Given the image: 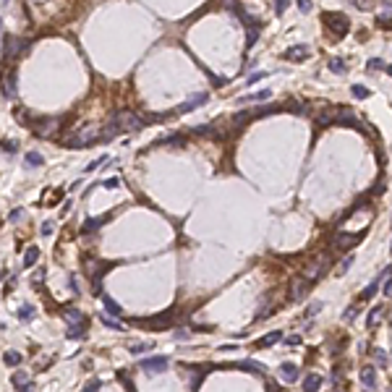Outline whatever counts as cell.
Returning <instances> with one entry per match:
<instances>
[{
    "label": "cell",
    "mask_w": 392,
    "mask_h": 392,
    "mask_svg": "<svg viewBox=\"0 0 392 392\" xmlns=\"http://www.w3.org/2000/svg\"><path fill=\"white\" fill-rule=\"evenodd\" d=\"M141 128H144V120H141L136 112L123 110V112H118L115 118H110V123L102 131L100 141H110L112 136H118V133H136V131H141Z\"/></svg>",
    "instance_id": "1"
},
{
    "label": "cell",
    "mask_w": 392,
    "mask_h": 392,
    "mask_svg": "<svg viewBox=\"0 0 392 392\" xmlns=\"http://www.w3.org/2000/svg\"><path fill=\"white\" fill-rule=\"evenodd\" d=\"M324 26L332 37H345L350 29V19L345 13H324Z\"/></svg>",
    "instance_id": "2"
},
{
    "label": "cell",
    "mask_w": 392,
    "mask_h": 392,
    "mask_svg": "<svg viewBox=\"0 0 392 392\" xmlns=\"http://www.w3.org/2000/svg\"><path fill=\"white\" fill-rule=\"evenodd\" d=\"M29 47V42L24 40V37H16V34H11V37H5V44H3V55L8 58V60H19L21 55L26 52Z\"/></svg>",
    "instance_id": "3"
},
{
    "label": "cell",
    "mask_w": 392,
    "mask_h": 392,
    "mask_svg": "<svg viewBox=\"0 0 392 392\" xmlns=\"http://www.w3.org/2000/svg\"><path fill=\"white\" fill-rule=\"evenodd\" d=\"M170 361L165 358V356H152V358H147V361H141V366L139 369H144L147 374H162L165 369H168Z\"/></svg>",
    "instance_id": "4"
},
{
    "label": "cell",
    "mask_w": 392,
    "mask_h": 392,
    "mask_svg": "<svg viewBox=\"0 0 392 392\" xmlns=\"http://www.w3.org/2000/svg\"><path fill=\"white\" fill-rule=\"evenodd\" d=\"M361 243V233H340L335 238V248L337 251H350L353 246Z\"/></svg>",
    "instance_id": "5"
},
{
    "label": "cell",
    "mask_w": 392,
    "mask_h": 392,
    "mask_svg": "<svg viewBox=\"0 0 392 392\" xmlns=\"http://www.w3.org/2000/svg\"><path fill=\"white\" fill-rule=\"evenodd\" d=\"M308 290H311V280H306V277H301V280H293L288 298H290V301H298V298H304Z\"/></svg>",
    "instance_id": "6"
},
{
    "label": "cell",
    "mask_w": 392,
    "mask_h": 392,
    "mask_svg": "<svg viewBox=\"0 0 392 392\" xmlns=\"http://www.w3.org/2000/svg\"><path fill=\"white\" fill-rule=\"evenodd\" d=\"M58 123H60V118H42V120L34 123V133L37 136H50V133L58 128Z\"/></svg>",
    "instance_id": "7"
},
{
    "label": "cell",
    "mask_w": 392,
    "mask_h": 392,
    "mask_svg": "<svg viewBox=\"0 0 392 392\" xmlns=\"http://www.w3.org/2000/svg\"><path fill=\"white\" fill-rule=\"evenodd\" d=\"M207 102H209L207 94H194V97H188L183 105H178V112H191V110H196V108H204Z\"/></svg>",
    "instance_id": "8"
},
{
    "label": "cell",
    "mask_w": 392,
    "mask_h": 392,
    "mask_svg": "<svg viewBox=\"0 0 392 392\" xmlns=\"http://www.w3.org/2000/svg\"><path fill=\"white\" fill-rule=\"evenodd\" d=\"M16 84H19V81H16V73L8 71V73L3 76V97H5V100H16Z\"/></svg>",
    "instance_id": "9"
},
{
    "label": "cell",
    "mask_w": 392,
    "mask_h": 392,
    "mask_svg": "<svg viewBox=\"0 0 392 392\" xmlns=\"http://www.w3.org/2000/svg\"><path fill=\"white\" fill-rule=\"evenodd\" d=\"M384 314H387V306H374L371 311H369V316H366V327H369V329H374L376 324H379V322L384 319Z\"/></svg>",
    "instance_id": "10"
},
{
    "label": "cell",
    "mask_w": 392,
    "mask_h": 392,
    "mask_svg": "<svg viewBox=\"0 0 392 392\" xmlns=\"http://www.w3.org/2000/svg\"><path fill=\"white\" fill-rule=\"evenodd\" d=\"M308 58V44H298V47H290L285 52V60H290V63H298V60H306Z\"/></svg>",
    "instance_id": "11"
},
{
    "label": "cell",
    "mask_w": 392,
    "mask_h": 392,
    "mask_svg": "<svg viewBox=\"0 0 392 392\" xmlns=\"http://www.w3.org/2000/svg\"><path fill=\"white\" fill-rule=\"evenodd\" d=\"M361 384L369 387V390L376 387V369L374 366H364V369H361Z\"/></svg>",
    "instance_id": "12"
},
{
    "label": "cell",
    "mask_w": 392,
    "mask_h": 392,
    "mask_svg": "<svg viewBox=\"0 0 392 392\" xmlns=\"http://www.w3.org/2000/svg\"><path fill=\"white\" fill-rule=\"evenodd\" d=\"M11 384H13L16 390H32V379L26 376V371H13Z\"/></svg>",
    "instance_id": "13"
},
{
    "label": "cell",
    "mask_w": 392,
    "mask_h": 392,
    "mask_svg": "<svg viewBox=\"0 0 392 392\" xmlns=\"http://www.w3.org/2000/svg\"><path fill=\"white\" fill-rule=\"evenodd\" d=\"M280 374H283L285 382H296V379H298V366L290 364V361H285V364L280 366Z\"/></svg>",
    "instance_id": "14"
},
{
    "label": "cell",
    "mask_w": 392,
    "mask_h": 392,
    "mask_svg": "<svg viewBox=\"0 0 392 392\" xmlns=\"http://www.w3.org/2000/svg\"><path fill=\"white\" fill-rule=\"evenodd\" d=\"M236 369H243V371L251 374H264V364H259V361H238Z\"/></svg>",
    "instance_id": "15"
},
{
    "label": "cell",
    "mask_w": 392,
    "mask_h": 392,
    "mask_svg": "<svg viewBox=\"0 0 392 392\" xmlns=\"http://www.w3.org/2000/svg\"><path fill=\"white\" fill-rule=\"evenodd\" d=\"M110 220V215H105V217H92V220H87L84 225H81V230L84 233H92V230H97V228H102L105 222Z\"/></svg>",
    "instance_id": "16"
},
{
    "label": "cell",
    "mask_w": 392,
    "mask_h": 392,
    "mask_svg": "<svg viewBox=\"0 0 392 392\" xmlns=\"http://www.w3.org/2000/svg\"><path fill=\"white\" fill-rule=\"evenodd\" d=\"M272 97V92L269 89H261V92H256V94H248V97H240V105H246V102H264V100H269Z\"/></svg>",
    "instance_id": "17"
},
{
    "label": "cell",
    "mask_w": 392,
    "mask_h": 392,
    "mask_svg": "<svg viewBox=\"0 0 392 392\" xmlns=\"http://www.w3.org/2000/svg\"><path fill=\"white\" fill-rule=\"evenodd\" d=\"M280 340H283L280 332H269V335H264V337H259V340H256V348H269V345H275V343H280Z\"/></svg>",
    "instance_id": "18"
},
{
    "label": "cell",
    "mask_w": 392,
    "mask_h": 392,
    "mask_svg": "<svg viewBox=\"0 0 392 392\" xmlns=\"http://www.w3.org/2000/svg\"><path fill=\"white\" fill-rule=\"evenodd\" d=\"M319 387H322V376H319V374H308L306 379H304V390H306V392H316Z\"/></svg>",
    "instance_id": "19"
},
{
    "label": "cell",
    "mask_w": 392,
    "mask_h": 392,
    "mask_svg": "<svg viewBox=\"0 0 392 392\" xmlns=\"http://www.w3.org/2000/svg\"><path fill=\"white\" fill-rule=\"evenodd\" d=\"M322 259H324V256H322ZM322 272H324V264H322V261H311V264L306 267V280H316Z\"/></svg>",
    "instance_id": "20"
},
{
    "label": "cell",
    "mask_w": 392,
    "mask_h": 392,
    "mask_svg": "<svg viewBox=\"0 0 392 392\" xmlns=\"http://www.w3.org/2000/svg\"><path fill=\"white\" fill-rule=\"evenodd\" d=\"M327 68L332 71V73H343L345 68H348V63H345L343 58H329V63H327Z\"/></svg>",
    "instance_id": "21"
},
{
    "label": "cell",
    "mask_w": 392,
    "mask_h": 392,
    "mask_svg": "<svg viewBox=\"0 0 392 392\" xmlns=\"http://www.w3.org/2000/svg\"><path fill=\"white\" fill-rule=\"evenodd\" d=\"M37 259H40V248H37V246L26 248V254H24V264H26V267H32V264H37Z\"/></svg>",
    "instance_id": "22"
},
{
    "label": "cell",
    "mask_w": 392,
    "mask_h": 392,
    "mask_svg": "<svg viewBox=\"0 0 392 392\" xmlns=\"http://www.w3.org/2000/svg\"><path fill=\"white\" fill-rule=\"evenodd\" d=\"M63 316H65V319H68L71 324H79V322H84V314H81L79 308H65V311H63Z\"/></svg>",
    "instance_id": "23"
},
{
    "label": "cell",
    "mask_w": 392,
    "mask_h": 392,
    "mask_svg": "<svg viewBox=\"0 0 392 392\" xmlns=\"http://www.w3.org/2000/svg\"><path fill=\"white\" fill-rule=\"evenodd\" d=\"M277 110H280L277 105H267V108H254L251 115H254V118H264V115H272V112H277Z\"/></svg>",
    "instance_id": "24"
},
{
    "label": "cell",
    "mask_w": 392,
    "mask_h": 392,
    "mask_svg": "<svg viewBox=\"0 0 392 392\" xmlns=\"http://www.w3.org/2000/svg\"><path fill=\"white\" fill-rule=\"evenodd\" d=\"M34 316H37V308H34V306H29V304H26V306H21V308H19V319L32 322Z\"/></svg>",
    "instance_id": "25"
},
{
    "label": "cell",
    "mask_w": 392,
    "mask_h": 392,
    "mask_svg": "<svg viewBox=\"0 0 392 392\" xmlns=\"http://www.w3.org/2000/svg\"><path fill=\"white\" fill-rule=\"evenodd\" d=\"M102 304H105V308L112 314V316H120V306H118V301H112L110 296H102Z\"/></svg>",
    "instance_id": "26"
},
{
    "label": "cell",
    "mask_w": 392,
    "mask_h": 392,
    "mask_svg": "<svg viewBox=\"0 0 392 392\" xmlns=\"http://www.w3.org/2000/svg\"><path fill=\"white\" fill-rule=\"evenodd\" d=\"M3 361H5V364H8V366H19V364H21V361H24V358H21V353H19V350H8V353H5V356H3Z\"/></svg>",
    "instance_id": "27"
},
{
    "label": "cell",
    "mask_w": 392,
    "mask_h": 392,
    "mask_svg": "<svg viewBox=\"0 0 392 392\" xmlns=\"http://www.w3.org/2000/svg\"><path fill=\"white\" fill-rule=\"evenodd\" d=\"M26 165L29 168H42V154L40 152H26Z\"/></svg>",
    "instance_id": "28"
},
{
    "label": "cell",
    "mask_w": 392,
    "mask_h": 392,
    "mask_svg": "<svg viewBox=\"0 0 392 392\" xmlns=\"http://www.w3.org/2000/svg\"><path fill=\"white\" fill-rule=\"evenodd\" d=\"M369 68H371V71H384V73H390V65L384 63V60H379V58H371V60H369Z\"/></svg>",
    "instance_id": "29"
},
{
    "label": "cell",
    "mask_w": 392,
    "mask_h": 392,
    "mask_svg": "<svg viewBox=\"0 0 392 392\" xmlns=\"http://www.w3.org/2000/svg\"><path fill=\"white\" fill-rule=\"evenodd\" d=\"M68 337H71V340H79V337H84V322H79V324H71V329H68Z\"/></svg>",
    "instance_id": "30"
},
{
    "label": "cell",
    "mask_w": 392,
    "mask_h": 392,
    "mask_svg": "<svg viewBox=\"0 0 392 392\" xmlns=\"http://www.w3.org/2000/svg\"><path fill=\"white\" fill-rule=\"evenodd\" d=\"M350 94H353V97H358V100H366V97L371 94V92H369L366 87H361V84H353V87H350Z\"/></svg>",
    "instance_id": "31"
},
{
    "label": "cell",
    "mask_w": 392,
    "mask_h": 392,
    "mask_svg": "<svg viewBox=\"0 0 392 392\" xmlns=\"http://www.w3.org/2000/svg\"><path fill=\"white\" fill-rule=\"evenodd\" d=\"M371 353H374V358L379 361L382 366H390V358H387V350H384V348H374Z\"/></svg>",
    "instance_id": "32"
},
{
    "label": "cell",
    "mask_w": 392,
    "mask_h": 392,
    "mask_svg": "<svg viewBox=\"0 0 392 392\" xmlns=\"http://www.w3.org/2000/svg\"><path fill=\"white\" fill-rule=\"evenodd\" d=\"M152 348H154V345H149V343H136V345H131L128 350H131L133 356H139V353H147V350H152Z\"/></svg>",
    "instance_id": "33"
},
{
    "label": "cell",
    "mask_w": 392,
    "mask_h": 392,
    "mask_svg": "<svg viewBox=\"0 0 392 392\" xmlns=\"http://www.w3.org/2000/svg\"><path fill=\"white\" fill-rule=\"evenodd\" d=\"M102 324H105V327H110V329H126L118 319H110V316H102Z\"/></svg>",
    "instance_id": "34"
},
{
    "label": "cell",
    "mask_w": 392,
    "mask_h": 392,
    "mask_svg": "<svg viewBox=\"0 0 392 392\" xmlns=\"http://www.w3.org/2000/svg\"><path fill=\"white\" fill-rule=\"evenodd\" d=\"M194 133L196 136H201V133H217V128L215 126H199V128H194Z\"/></svg>",
    "instance_id": "35"
},
{
    "label": "cell",
    "mask_w": 392,
    "mask_h": 392,
    "mask_svg": "<svg viewBox=\"0 0 392 392\" xmlns=\"http://www.w3.org/2000/svg\"><path fill=\"white\" fill-rule=\"evenodd\" d=\"M162 144H186V141H183V136H180V133H175V136H165Z\"/></svg>",
    "instance_id": "36"
},
{
    "label": "cell",
    "mask_w": 392,
    "mask_h": 392,
    "mask_svg": "<svg viewBox=\"0 0 392 392\" xmlns=\"http://www.w3.org/2000/svg\"><path fill=\"white\" fill-rule=\"evenodd\" d=\"M350 264H353V256H345V259L340 261V269H337V272H340V275H345V272L350 269Z\"/></svg>",
    "instance_id": "37"
},
{
    "label": "cell",
    "mask_w": 392,
    "mask_h": 392,
    "mask_svg": "<svg viewBox=\"0 0 392 392\" xmlns=\"http://www.w3.org/2000/svg\"><path fill=\"white\" fill-rule=\"evenodd\" d=\"M288 5H290V0H275V11L277 13H285V11H288Z\"/></svg>",
    "instance_id": "38"
},
{
    "label": "cell",
    "mask_w": 392,
    "mask_h": 392,
    "mask_svg": "<svg viewBox=\"0 0 392 392\" xmlns=\"http://www.w3.org/2000/svg\"><path fill=\"white\" fill-rule=\"evenodd\" d=\"M261 79H267V73H264V71H256V73H251V76H248V87H251V84H256V81H261Z\"/></svg>",
    "instance_id": "39"
},
{
    "label": "cell",
    "mask_w": 392,
    "mask_h": 392,
    "mask_svg": "<svg viewBox=\"0 0 392 392\" xmlns=\"http://www.w3.org/2000/svg\"><path fill=\"white\" fill-rule=\"evenodd\" d=\"M21 217H24V209H21V207H16V209H13V212L8 215V220H11V222H19Z\"/></svg>",
    "instance_id": "40"
},
{
    "label": "cell",
    "mask_w": 392,
    "mask_h": 392,
    "mask_svg": "<svg viewBox=\"0 0 392 392\" xmlns=\"http://www.w3.org/2000/svg\"><path fill=\"white\" fill-rule=\"evenodd\" d=\"M288 110H293V112H306V105H304V102H288Z\"/></svg>",
    "instance_id": "41"
},
{
    "label": "cell",
    "mask_w": 392,
    "mask_h": 392,
    "mask_svg": "<svg viewBox=\"0 0 392 392\" xmlns=\"http://www.w3.org/2000/svg\"><path fill=\"white\" fill-rule=\"evenodd\" d=\"M311 5H314L311 0H298V11L301 13H308V11H311Z\"/></svg>",
    "instance_id": "42"
},
{
    "label": "cell",
    "mask_w": 392,
    "mask_h": 392,
    "mask_svg": "<svg viewBox=\"0 0 392 392\" xmlns=\"http://www.w3.org/2000/svg\"><path fill=\"white\" fill-rule=\"evenodd\" d=\"M376 290H379V283H374V285H369V288L364 290V298H371V296H374V293H376Z\"/></svg>",
    "instance_id": "43"
},
{
    "label": "cell",
    "mask_w": 392,
    "mask_h": 392,
    "mask_svg": "<svg viewBox=\"0 0 392 392\" xmlns=\"http://www.w3.org/2000/svg\"><path fill=\"white\" fill-rule=\"evenodd\" d=\"M382 293H384V296H387V298H390V293H392V283H390V275H387V277H384V285H382Z\"/></svg>",
    "instance_id": "44"
},
{
    "label": "cell",
    "mask_w": 392,
    "mask_h": 392,
    "mask_svg": "<svg viewBox=\"0 0 392 392\" xmlns=\"http://www.w3.org/2000/svg\"><path fill=\"white\" fill-rule=\"evenodd\" d=\"M319 311H322V304H311V306H308V311H306V316H316Z\"/></svg>",
    "instance_id": "45"
},
{
    "label": "cell",
    "mask_w": 392,
    "mask_h": 392,
    "mask_svg": "<svg viewBox=\"0 0 392 392\" xmlns=\"http://www.w3.org/2000/svg\"><path fill=\"white\" fill-rule=\"evenodd\" d=\"M52 233H55V225H52V222H44V225H42V236H52Z\"/></svg>",
    "instance_id": "46"
},
{
    "label": "cell",
    "mask_w": 392,
    "mask_h": 392,
    "mask_svg": "<svg viewBox=\"0 0 392 392\" xmlns=\"http://www.w3.org/2000/svg\"><path fill=\"white\" fill-rule=\"evenodd\" d=\"M3 149H5V152H16L19 144H16V141H3Z\"/></svg>",
    "instance_id": "47"
},
{
    "label": "cell",
    "mask_w": 392,
    "mask_h": 392,
    "mask_svg": "<svg viewBox=\"0 0 392 392\" xmlns=\"http://www.w3.org/2000/svg\"><path fill=\"white\" fill-rule=\"evenodd\" d=\"M285 343H288V345H301V335H290Z\"/></svg>",
    "instance_id": "48"
},
{
    "label": "cell",
    "mask_w": 392,
    "mask_h": 392,
    "mask_svg": "<svg viewBox=\"0 0 392 392\" xmlns=\"http://www.w3.org/2000/svg\"><path fill=\"white\" fill-rule=\"evenodd\" d=\"M356 314H358V306H350L348 311H345V319H353V316H356Z\"/></svg>",
    "instance_id": "49"
},
{
    "label": "cell",
    "mask_w": 392,
    "mask_h": 392,
    "mask_svg": "<svg viewBox=\"0 0 392 392\" xmlns=\"http://www.w3.org/2000/svg\"><path fill=\"white\" fill-rule=\"evenodd\" d=\"M379 24H384V26H390V11H384L382 16H379Z\"/></svg>",
    "instance_id": "50"
},
{
    "label": "cell",
    "mask_w": 392,
    "mask_h": 392,
    "mask_svg": "<svg viewBox=\"0 0 392 392\" xmlns=\"http://www.w3.org/2000/svg\"><path fill=\"white\" fill-rule=\"evenodd\" d=\"M102 186H105V188H115V186H118V178H110V180H102Z\"/></svg>",
    "instance_id": "51"
},
{
    "label": "cell",
    "mask_w": 392,
    "mask_h": 392,
    "mask_svg": "<svg viewBox=\"0 0 392 392\" xmlns=\"http://www.w3.org/2000/svg\"><path fill=\"white\" fill-rule=\"evenodd\" d=\"M120 382H123V384H126V387H128V390H133V382H131V379H128V376H126V374H120Z\"/></svg>",
    "instance_id": "52"
},
{
    "label": "cell",
    "mask_w": 392,
    "mask_h": 392,
    "mask_svg": "<svg viewBox=\"0 0 392 392\" xmlns=\"http://www.w3.org/2000/svg\"><path fill=\"white\" fill-rule=\"evenodd\" d=\"M97 387H100V379H92V382L87 384V390H97Z\"/></svg>",
    "instance_id": "53"
},
{
    "label": "cell",
    "mask_w": 392,
    "mask_h": 392,
    "mask_svg": "<svg viewBox=\"0 0 392 392\" xmlns=\"http://www.w3.org/2000/svg\"><path fill=\"white\" fill-rule=\"evenodd\" d=\"M356 5H361V8H369V5H371V0H356Z\"/></svg>",
    "instance_id": "54"
}]
</instances>
